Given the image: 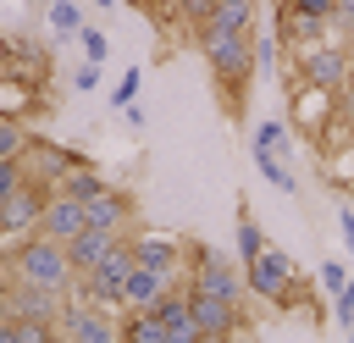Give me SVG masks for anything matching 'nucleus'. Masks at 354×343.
Returning a JSON list of instances; mask_svg holds the SVG:
<instances>
[{
	"label": "nucleus",
	"mask_w": 354,
	"mask_h": 343,
	"mask_svg": "<svg viewBox=\"0 0 354 343\" xmlns=\"http://www.w3.org/2000/svg\"><path fill=\"white\" fill-rule=\"evenodd\" d=\"M343 50H348V55H354V17H348V22H343Z\"/></svg>",
	"instance_id": "nucleus-34"
},
{
	"label": "nucleus",
	"mask_w": 354,
	"mask_h": 343,
	"mask_svg": "<svg viewBox=\"0 0 354 343\" xmlns=\"http://www.w3.org/2000/svg\"><path fill=\"white\" fill-rule=\"evenodd\" d=\"M88 6H116V0H88Z\"/></svg>",
	"instance_id": "nucleus-38"
},
{
	"label": "nucleus",
	"mask_w": 354,
	"mask_h": 343,
	"mask_svg": "<svg viewBox=\"0 0 354 343\" xmlns=\"http://www.w3.org/2000/svg\"><path fill=\"white\" fill-rule=\"evenodd\" d=\"M77 39H83V55H88V61H94V66H100V61H105V55H111V44H105V33H100V28H83V33H77Z\"/></svg>",
	"instance_id": "nucleus-28"
},
{
	"label": "nucleus",
	"mask_w": 354,
	"mask_h": 343,
	"mask_svg": "<svg viewBox=\"0 0 354 343\" xmlns=\"http://www.w3.org/2000/svg\"><path fill=\"white\" fill-rule=\"evenodd\" d=\"M299 72H304L315 89H337L343 72H348V50H343V44H304Z\"/></svg>",
	"instance_id": "nucleus-13"
},
{
	"label": "nucleus",
	"mask_w": 354,
	"mask_h": 343,
	"mask_svg": "<svg viewBox=\"0 0 354 343\" xmlns=\"http://www.w3.org/2000/svg\"><path fill=\"white\" fill-rule=\"evenodd\" d=\"M138 89H144V72H138V66H127V72L116 77V89H111V105H116V111L138 105Z\"/></svg>",
	"instance_id": "nucleus-23"
},
{
	"label": "nucleus",
	"mask_w": 354,
	"mask_h": 343,
	"mask_svg": "<svg viewBox=\"0 0 354 343\" xmlns=\"http://www.w3.org/2000/svg\"><path fill=\"white\" fill-rule=\"evenodd\" d=\"M50 28H55V33H83V11H77V0H55V6H50Z\"/></svg>",
	"instance_id": "nucleus-24"
},
{
	"label": "nucleus",
	"mask_w": 354,
	"mask_h": 343,
	"mask_svg": "<svg viewBox=\"0 0 354 343\" xmlns=\"http://www.w3.org/2000/svg\"><path fill=\"white\" fill-rule=\"evenodd\" d=\"M271 243H266V232H260V221L249 216V210H238V260L249 266V260H260Z\"/></svg>",
	"instance_id": "nucleus-18"
},
{
	"label": "nucleus",
	"mask_w": 354,
	"mask_h": 343,
	"mask_svg": "<svg viewBox=\"0 0 354 343\" xmlns=\"http://www.w3.org/2000/svg\"><path fill=\"white\" fill-rule=\"evenodd\" d=\"M133 260L155 277H183V260H188V243L166 238V232H133Z\"/></svg>",
	"instance_id": "nucleus-11"
},
{
	"label": "nucleus",
	"mask_w": 354,
	"mask_h": 343,
	"mask_svg": "<svg viewBox=\"0 0 354 343\" xmlns=\"http://www.w3.org/2000/svg\"><path fill=\"white\" fill-rule=\"evenodd\" d=\"M337 232H343V243L354 249V205H343V210H337Z\"/></svg>",
	"instance_id": "nucleus-32"
},
{
	"label": "nucleus",
	"mask_w": 354,
	"mask_h": 343,
	"mask_svg": "<svg viewBox=\"0 0 354 343\" xmlns=\"http://www.w3.org/2000/svg\"><path fill=\"white\" fill-rule=\"evenodd\" d=\"M6 271L17 282H39V288H55L66 293L77 277H72V260H66V243L44 238V232H28V238H11L6 243Z\"/></svg>",
	"instance_id": "nucleus-2"
},
{
	"label": "nucleus",
	"mask_w": 354,
	"mask_h": 343,
	"mask_svg": "<svg viewBox=\"0 0 354 343\" xmlns=\"http://www.w3.org/2000/svg\"><path fill=\"white\" fill-rule=\"evenodd\" d=\"M183 277H188V288H199V293H221V299H232V304H243V293H249L243 277H238L210 243H188V271H183Z\"/></svg>",
	"instance_id": "nucleus-4"
},
{
	"label": "nucleus",
	"mask_w": 354,
	"mask_h": 343,
	"mask_svg": "<svg viewBox=\"0 0 354 343\" xmlns=\"http://www.w3.org/2000/svg\"><path fill=\"white\" fill-rule=\"evenodd\" d=\"M77 166H83V155H72V149H61V144H50V138H33L28 155H22V172H28L33 183H44V188H61Z\"/></svg>",
	"instance_id": "nucleus-9"
},
{
	"label": "nucleus",
	"mask_w": 354,
	"mask_h": 343,
	"mask_svg": "<svg viewBox=\"0 0 354 343\" xmlns=\"http://www.w3.org/2000/svg\"><path fill=\"white\" fill-rule=\"evenodd\" d=\"M243 288L260 293V299H271V304H282V310H293L304 299V277L293 271V260L282 249H266L260 260H249L243 266Z\"/></svg>",
	"instance_id": "nucleus-3"
},
{
	"label": "nucleus",
	"mask_w": 354,
	"mask_h": 343,
	"mask_svg": "<svg viewBox=\"0 0 354 343\" xmlns=\"http://www.w3.org/2000/svg\"><path fill=\"white\" fill-rule=\"evenodd\" d=\"M315 282H321V288H326V293H332V299H337V293H343V288H348V271H343V266H337V260H326V266H321V271H315Z\"/></svg>",
	"instance_id": "nucleus-27"
},
{
	"label": "nucleus",
	"mask_w": 354,
	"mask_h": 343,
	"mask_svg": "<svg viewBox=\"0 0 354 343\" xmlns=\"http://www.w3.org/2000/svg\"><path fill=\"white\" fill-rule=\"evenodd\" d=\"M177 277H155V271H144V266H133V277H127V293H122V310H155L160 299H166V288H171Z\"/></svg>",
	"instance_id": "nucleus-16"
},
{
	"label": "nucleus",
	"mask_w": 354,
	"mask_h": 343,
	"mask_svg": "<svg viewBox=\"0 0 354 343\" xmlns=\"http://www.w3.org/2000/svg\"><path fill=\"white\" fill-rule=\"evenodd\" d=\"M61 337L66 343H122V315H111L100 304H83V299H66Z\"/></svg>",
	"instance_id": "nucleus-5"
},
{
	"label": "nucleus",
	"mask_w": 354,
	"mask_h": 343,
	"mask_svg": "<svg viewBox=\"0 0 354 343\" xmlns=\"http://www.w3.org/2000/svg\"><path fill=\"white\" fill-rule=\"evenodd\" d=\"M354 17V0H337V22H348Z\"/></svg>",
	"instance_id": "nucleus-35"
},
{
	"label": "nucleus",
	"mask_w": 354,
	"mask_h": 343,
	"mask_svg": "<svg viewBox=\"0 0 354 343\" xmlns=\"http://www.w3.org/2000/svg\"><path fill=\"white\" fill-rule=\"evenodd\" d=\"M22 183H28V172H22V160H0V205H6V199H11V194H17Z\"/></svg>",
	"instance_id": "nucleus-26"
},
{
	"label": "nucleus",
	"mask_w": 354,
	"mask_h": 343,
	"mask_svg": "<svg viewBox=\"0 0 354 343\" xmlns=\"http://www.w3.org/2000/svg\"><path fill=\"white\" fill-rule=\"evenodd\" d=\"M343 343H354V326H348V332H343Z\"/></svg>",
	"instance_id": "nucleus-37"
},
{
	"label": "nucleus",
	"mask_w": 354,
	"mask_h": 343,
	"mask_svg": "<svg viewBox=\"0 0 354 343\" xmlns=\"http://www.w3.org/2000/svg\"><path fill=\"white\" fill-rule=\"evenodd\" d=\"M116 243H122V238H111V232H94V227H83V232H77V238L66 243V260H72V277H88L94 266H105Z\"/></svg>",
	"instance_id": "nucleus-15"
},
{
	"label": "nucleus",
	"mask_w": 354,
	"mask_h": 343,
	"mask_svg": "<svg viewBox=\"0 0 354 343\" xmlns=\"http://www.w3.org/2000/svg\"><path fill=\"white\" fill-rule=\"evenodd\" d=\"M0 343H28V332H22V321H11V315H0Z\"/></svg>",
	"instance_id": "nucleus-31"
},
{
	"label": "nucleus",
	"mask_w": 354,
	"mask_h": 343,
	"mask_svg": "<svg viewBox=\"0 0 354 343\" xmlns=\"http://www.w3.org/2000/svg\"><path fill=\"white\" fill-rule=\"evenodd\" d=\"M216 6H221V0H171V11H177V17L188 22V28H205Z\"/></svg>",
	"instance_id": "nucleus-25"
},
{
	"label": "nucleus",
	"mask_w": 354,
	"mask_h": 343,
	"mask_svg": "<svg viewBox=\"0 0 354 343\" xmlns=\"http://www.w3.org/2000/svg\"><path fill=\"white\" fill-rule=\"evenodd\" d=\"M61 310H66V293L11 277V293H6V315L11 321H50V326H61Z\"/></svg>",
	"instance_id": "nucleus-7"
},
{
	"label": "nucleus",
	"mask_w": 354,
	"mask_h": 343,
	"mask_svg": "<svg viewBox=\"0 0 354 343\" xmlns=\"http://www.w3.org/2000/svg\"><path fill=\"white\" fill-rule=\"evenodd\" d=\"M205 61H210V77H216V94L227 105V116L238 122L243 116V100H249V83H254V33H232V39H199Z\"/></svg>",
	"instance_id": "nucleus-1"
},
{
	"label": "nucleus",
	"mask_w": 354,
	"mask_h": 343,
	"mask_svg": "<svg viewBox=\"0 0 354 343\" xmlns=\"http://www.w3.org/2000/svg\"><path fill=\"white\" fill-rule=\"evenodd\" d=\"M100 83H105V72H100V66H94V61H83V66H77V72H72V89H77V94H94V89H100Z\"/></svg>",
	"instance_id": "nucleus-29"
},
{
	"label": "nucleus",
	"mask_w": 354,
	"mask_h": 343,
	"mask_svg": "<svg viewBox=\"0 0 354 343\" xmlns=\"http://www.w3.org/2000/svg\"><path fill=\"white\" fill-rule=\"evenodd\" d=\"M0 260H6V232H0Z\"/></svg>",
	"instance_id": "nucleus-39"
},
{
	"label": "nucleus",
	"mask_w": 354,
	"mask_h": 343,
	"mask_svg": "<svg viewBox=\"0 0 354 343\" xmlns=\"http://www.w3.org/2000/svg\"><path fill=\"white\" fill-rule=\"evenodd\" d=\"M6 293H11V271H6V260H0V315H6Z\"/></svg>",
	"instance_id": "nucleus-33"
},
{
	"label": "nucleus",
	"mask_w": 354,
	"mask_h": 343,
	"mask_svg": "<svg viewBox=\"0 0 354 343\" xmlns=\"http://www.w3.org/2000/svg\"><path fill=\"white\" fill-rule=\"evenodd\" d=\"M105 188H111V183H105V177H100V172H94L88 160H83V166H77V172H72V177L61 183V194H72V199H83V205H88L94 194H105Z\"/></svg>",
	"instance_id": "nucleus-19"
},
{
	"label": "nucleus",
	"mask_w": 354,
	"mask_h": 343,
	"mask_svg": "<svg viewBox=\"0 0 354 343\" xmlns=\"http://www.w3.org/2000/svg\"><path fill=\"white\" fill-rule=\"evenodd\" d=\"M188 315H194L199 337H238V332H243L238 304L221 299V293H199V288H188Z\"/></svg>",
	"instance_id": "nucleus-8"
},
{
	"label": "nucleus",
	"mask_w": 354,
	"mask_h": 343,
	"mask_svg": "<svg viewBox=\"0 0 354 343\" xmlns=\"http://www.w3.org/2000/svg\"><path fill=\"white\" fill-rule=\"evenodd\" d=\"M332 315H337V326H343V332L354 326V277H348V288L332 299Z\"/></svg>",
	"instance_id": "nucleus-30"
},
{
	"label": "nucleus",
	"mask_w": 354,
	"mask_h": 343,
	"mask_svg": "<svg viewBox=\"0 0 354 343\" xmlns=\"http://www.w3.org/2000/svg\"><path fill=\"white\" fill-rule=\"evenodd\" d=\"M282 144H288V127H282L277 116H266V122L254 127V155H277V160H282Z\"/></svg>",
	"instance_id": "nucleus-21"
},
{
	"label": "nucleus",
	"mask_w": 354,
	"mask_h": 343,
	"mask_svg": "<svg viewBox=\"0 0 354 343\" xmlns=\"http://www.w3.org/2000/svg\"><path fill=\"white\" fill-rule=\"evenodd\" d=\"M50 194H55V188H44V183H33V177H28V183L0 205V232H6V238H28V232H39Z\"/></svg>",
	"instance_id": "nucleus-6"
},
{
	"label": "nucleus",
	"mask_w": 354,
	"mask_h": 343,
	"mask_svg": "<svg viewBox=\"0 0 354 343\" xmlns=\"http://www.w3.org/2000/svg\"><path fill=\"white\" fill-rule=\"evenodd\" d=\"M254 172L271 183V188H282V194H299V183H293V172L277 160V155H254Z\"/></svg>",
	"instance_id": "nucleus-22"
},
{
	"label": "nucleus",
	"mask_w": 354,
	"mask_h": 343,
	"mask_svg": "<svg viewBox=\"0 0 354 343\" xmlns=\"http://www.w3.org/2000/svg\"><path fill=\"white\" fill-rule=\"evenodd\" d=\"M33 144V133L17 122V116H0V160H22Z\"/></svg>",
	"instance_id": "nucleus-20"
},
{
	"label": "nucleus",
	"mask_w": 354,
	"mask_h": 343,
	"mask_svg": "<svg viewBox=\"0 0 354 343\" xmlns=\"http://www.w3.org/2000/svg\"><path fill=\"white\" fill-rule=\"evenodd\" d=\"M83 210H88V227H94V232L133 238V221H138V199H133V194H122V188H105V194H94Z\"/></svg>",
	"instance_id": "nucleus-10"
},
{
	"label": "nucleus",
	"mask_w": 354,
	"mask_h": 343,
	"mask_svg": "<svg viewBox=\"0 0 354 343\" xmlns=\"http://www.w3.org/2000/svg\"><path fill=\"white\" fill-rule=\"evenodd\" d=\"M205 343H243V337H205Z\"/></svg>",
	"instance_id": "nucleus-36"
},
{
	"label": "nucleus",
	"mask_w": 354,
	"mask_h": 343,
	"mask_svg": "<svg viewBox=\"0 0 354 343\" xmlns=\"http://www.w3.org/2000/svg\"><path fill=\"white\" fill-rule=\"evenodd\" d=\"M122 343H166V326L155 310H122Z\"/></svg>",
	"instance_id": "nucleus-17"
},
{
	"label": "nucleus",
	"mask_w": 354,
	"mask_h": 343,
	"mask_svg": "<svg viewBox=\"0 0 354 343\" xmlns=\"http://www.w3.org/2000/svg\"><path fill=\"white\" fill-rule=\"evenodd\" d=\"M232 33H254V0H221L210 11V22L194 28V44L199 39H232Z\"/></svg>",
	"instance_id": "nucleus-14"
},
{
	"label": "nucleus",
	"mask_w": 354,
	"mask_h": 343,
	"mask_svg": "<svg viewBox=\"0 0 354 343\" xmlns=\"http://www.w3.org/2000/svg\"><path fill=\"white\" fill-rule=\"evenodd\" d=\"M88 227V210H83V199H72V194H50V205H44V221H39V232L44 238H55V243H72L77 232Z\"/></svg>",
	"instance_id": "nucleus-12"
}]
</instances>
